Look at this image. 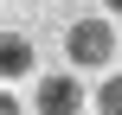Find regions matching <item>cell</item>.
I'll return each mask as SVG.
<instances>
[{
  "label": "cell",
  "mask_w": 122,
  "mask_h": 115,
  "mask_svg": "<svg viewBox=\"0 0 122 115\" xmlns=\"http://www.w3.org/2000/svg\"><path fill=\"white\" fill-rule=\"evenodd\" d=\"M0 115H19V96H0Z\"/></svg>",
  "instance_id": "5"
},
{
  "label": "cell",
  "mask_w": 122,
  "mask_h": 115,
  "mask_svg": "<svg viewBox=\"0 0 122 115\" xmlns=\"http://www.w3.org/2000/svg\"><path fill=\"white\" fill-rule=\"evenodd\" d=\"M116 26L109 19H71L64 26V58H71V70H103L109 58H116Z\"/></svg>",
  "instance_id": "1"
},
{
  "label": "cell",
  "mask_w": 122,
  "mask_h": 115,
  "mask_svg": "<svg viewBox=\"0 0 122 115\" xmlns=\"http://www.w3.org/2000/svg\"><path fill=\"white\" fill-rule=\"evenodd\" d=\"M32 109L39 115H84V83H77L71 70H58V77H45V83L32 90Z\"/></svg>",
  "instance_id": "2"
},
{
  "label": "cell",
  "mask_w": 122,
  "mask_h": 115,
  "mask_svg": "<svg viewBox=\"0 0 122 115\" xmlns=\"http://www.w3.org/2000/svg\"><path fill=\"white\" fill-rule=\"evenodd\" d=\"M32 64H39V51H32V38H26V32H6V38H0V70H6V83H19V77H32Z\"/></svg>",
  "instance_id": "3"
},
{
  "label": "cell",
  "mask_w": 122,
  "mask_h": 115,
  "mask_svg": "<svg viewBox=\"0 0 122 115\" xmlns=\"http://www.w3.org/2000/svg\"><path fill=\"white\" fill-rule=\"evenodd\" d=\"M103 6H109V13H122V0H103Z\"/></svg>",
  "instance_id": "6"
},
{
  "label": "cell",
  "mask_w": 122,
  "mask_h": 115,
  "mask_svg": "<svg viewBox=\"0 0 122 115\" xmlns=\"http://www.w3.org/2000/svg\"><path fill=\"white\" fill-rule=\"evenodd\" d=\"M19 6H45V0H19Z\"/></svg>",
  "instance_id": "7"
},
{
  "label": "cell",
  "mask_w": 122,
  "mask_h": 115,
  "mask_svg": "<svg viewBox=\"0 0 122 115\" xmlns=\"http://www.w3.org/2000/svg\"><path fill=\"white\" fill-rule=\"evenodd\" d=\"M97 109H103V115H122V70H116V77H103V90H97Z\"/></svg>",
  "instance_id": "4"
}]
</instances>
